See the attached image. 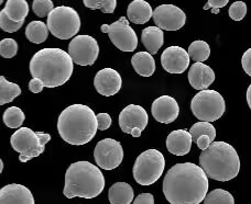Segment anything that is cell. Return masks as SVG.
I'll use <instances>...</instances> for the list:
<instances>
[{"mask_svg": "<svg viewBox=\"0 0 251 204\" xmlns=\"http://www.w3.org/2000/svg\"><path fill=\"white\" fill-rule=\"evenodd\" d=\"M247 102H248V105H249V108L251 109V83H250V86L248 87V89H247Z\"/></svg>", "mask_w": 251, "mask_h": 204, "instance_id": "obj_43", "label": "cell"}, {"mask_svg": "<svg viewBox=\"0 0 251 204\" xmlns=\"http://www.w3.org/2000/svg\"><path fill=\"white\" fill-rule=\"evenodd\" d=\"M18 43L13 39H3L0 42V55L3 59H12L18 53Z\"/></svg>", "mask_w": 251, "mask_h": 204, "instance_id": "obj_33", "label": "cell"}, {"mask_svg": "<svg viewBox=\"0 0 251 204\" xmlns=\"http://www.w3.org/2000/svg\"><path fill=\"white\" fill-rule=\"evenodd\" d=\"M9 19L15 22L25 21L29 15V4L26 0H7L6 6L2 9Z\"/></svg>", "mask_w": 251, "mask_h": 204, "instance_id": "obj_25", "label": "cell"}, {"mask_svg": "<svg viewBox=\"0 0 251 204\" xmlns=\"http://www.w3.org/2000/svg\"><path fill=\"white\" fill-rule=\"evenodd\" d=\"M105 188V178L97 166L89 162H77L67 168L63 193L67 199H94Z\"/></svg>", "mask_w": 251, "mask_h": 204, "instance_id": "obj_4", "label": "cell"}, {"mask_svg": "<svg viewBox=\"0 0 251 204\" xmlns=\"http://www.w3.org/2000/svg\"><path fill=\"white\" fill-rule=\"evenodd\" d=\"M51 141V135L43 132H34L29 127H20L13 133L10 143L19 154V161L26 163L41 155L46 145Z\"/></svg>", "mask_w": 251, "mask_h": 204, "instance_id": "obj_6", "label": "cell"}, {"mask_svg": "<svg viewBox=\"0 0 251 204\" xmlns=\"http://www.w3.org/2000/svg\"><path fill=\"white\" fill-rule=\"evenodd\" d=\"M153 21L158 28L165 31H177L185 25V12L174 4H161L153 11Z\"/></svg>", "mask_w": 251, "mask_h": 204, "instance_id": "obj_14", "label": "cell"}, {"mask_svg": "<svg viewBox=\"0 0 251 204\" xmlns=\"http://www.w3.org/2000/svg\"><path fill=\"white\" fill-rule=\"evenodd\" d=\"M69 54L75 64L92 66L100 55V45L91 35H77L69 44Z\"/></svg>", "mask_w": 251, "mask_h": 204, "instance_id": "obj_11", "label": "cell"}, {"mask_svg": "<svg viewBox=\"0 0 251 204\" xmlns=\"http://www.w3.org/2000/svg\"><path fill=\"white\" fill-rule=\"evenodd\" d=\"M3 122L9 128H20L25 122V115L18 106H10L3 113Z\"/></svg>", "mask_w": 251, "mask_h": 204, "instance_id": "obj_29", "label": "cell"}, {"mask_svg": "<svg viewBox=\"0 0 251 204\" xmlns=\"http://www.w3.org/2000/svg\"><path fill=\"white\" fill-rule=\"evenodd\" d=\"M3 2V0H0V3H2Z\"/></svg>", "mask_w": 251, "mask_h": 204, "instance_id": "obj_44", "label": "cell"}, {"mask_svg": "<svg viewBox=\"0 0 251 204\" xmlns=\"http://www.w3.org/2000/svg\"><path fill=\"white\" fill-rule=\"evenodd\" d=\"M228 2H229V0H207V3L204 6V10L210 9L212 13L217 15V13H219V9L227 6Z\"/></svg>", "mask_w": 251, "mask_h": 204, "instance_id": "obj_37", "label": "cell"}, {"mask_svg": "<svg viewBox=\"0 0 251 204\" xmlns=\"http://www.w3.org/2000/svg\"><path fill=\"white\" fill-rule=\"evenodd\" d=\"M44 83L41 79L32 78V81L29 82V90L33 94H40L43 90Z\"/></svg>", "mask_w": 251, "mask_h": 204, "instance_id": "obj_41", "label": "cell"}, {"mask_svg": "<svg viewBox=\"0 0 251 204\" xmlns=\"http://www.w3.org/2000/svg\"><path fill=\"white\" fill-rule=\"evenodd\" d=\"M241 65H243L245 73L251 77V48H248L244 53L243 57H241Z\"/></svg>", "mask_w": 251, "mask_h": 204, "instance_id": "obj_39", "label": "cell"}, {"mask_svg": "<svg viewBox=\"0 0 251 204\" xmlns=\"http://www.w3.org/2000/svg\"><path fill=\"white\" fill-rule=\"evenodd\" d=\"M48 28L55 38L70 40L78 33L80 18L74 8L56 7L48 17Z\"/></svg>", "mask_w": 251, "mask_h": 204, "instance_id": "obj_9", "label": "cell"}, {"mask_svg": "<svg viewBox=\"0 0 251 204\" xmlns=\"http://www.w3.org/2000/svg\"><path fill=\"white\" fill-rule=\"evenodd\" d=\"M208 177L193 163H176L163 180V193L171 204H200L208 192Z\"/></svg>", "mask_w": 251, "mask_h": 204, "instance_id": "obj_1", "label": "cell"}, {"mask_svg": "<svg viewBox=\"0 0 251 204\" xmlns=\"http://www.w3.org/2000/svg\"><path fill=\"white\" fill-rule=\"evenodd\" d=\"M151 112L156 121L169 124L176 121L180 114L177 101L170 96H161L152 103Z\"/></svg>", "mask_w": 251, "mask_h": 204, "instance_id": "obj_17", "label": "cell"}, {"mask_svg": "<svg viewBox=\"0 0 251 204\" xmlns=\"http://www.w3.org/2000/svg\"><path fill=\"white\" fill-rule=\"evenodd\" d=\"M129 21L136 24H145L153 17V10L149 2L145 0H133L127 9Z\"/></svg>", "mask_w": 251, "mask_h": 204, "instance_id": "obj_21", "label": "cell"}, {"mask_svg": "<svg viewBox=\"0 0 251 204\" xmlns=\"http://www.w3.org/2000/svg\"><path fill=\"white\" fill-rule=\"evenodd\" d=\"M200 166L208 178L225 183L238 176L240 158L231 145L225 142H213L207 149L201 152Z\"/></svg>", "mask_w": 251, "mask_h": 204, "instance_id": "obj_5", "label": "cell"}, {"mask_svg": "<svg viewBox=\"0 0 251 204\" xmlns=\"http://www.w3.org/2000/svg\"><path fill=\"white\" fill-rule=\"evenodd\" d=\"M188 55L195 63H203V61L208 60L210 55V47L205 41L197 40V41L191 43L190 47H188Z\"/></svg>", "mask_w": 251, "mask_h": 204, "instance_id": "obj_28", "label": "cell"}, {"mask_svg": "<svg viewBox=\"0 0 251 204\" xmlns=\"http://www.w3.org/2000/svg\"><path fill=\"white\" fill-rule=\"evenodd\" d=\"M97 122H98V130L105 131L108 130L111 125V117L108 113H98L97 114Z\"/></svg>", "mask_w": 251, "mask_h": 204, "instance_id": "obj_38", "label": "cell"}, {"mask_svg": "<svg viewBox=\"0 0 251 204\" xmlns=\"http://www.w3.org/2000/svg\"><path fill=\"white\" fill-rule=\"evenodd\" d=\"M134 198L133 189L126 183H116L108 191L110 204H130Z\"/></svg>", "mask_w": 251, "mask_h": 204, "instance_id": "obj_24", "label": "cell"}, {"mask_svg": "<svg viewBox=\"0 0 251 204\" xmlns=\"http://www.w3.org/2000/svg\"><path fill=\"white\" fill-rule=\"evenodd\" d=\"M149 117L147 111L138 104H129L119 114V126L124 133L140 137L148 125Z\"/></svg>", "mask_w": 251, "mask_h": 204, "instance_id": "obj_13", "label": "cell"}, {"mask_svg": "<svg viewBox=\"0 0 251 204\" xmlns=\"http://www.w3.org/2000/svg\"><path fill=\"white\" fill-rule=\"evenodd\" d=\"M94 159L97 166L104 170H113L122 165L124 148L118 141L105 139L97 143L94 149Z\"/></svg>", "mask_w": 251, "mask_h": 204, "instance_id": "obj_12", "label": "cell"}, {"mask_svg": "<svg viewBox=\"0 0 251 204\" xmlns=\"http://www.w3.org/2000/svg\"><path fill=\"white\" fill-rule=\"evenodd\" d=\"M0 204H34V198L25 185L10 184L0 190Z\"/></svg>", "mask_w": 251, "mask_h": 204, "instance_id": "obj_18", "label": "cell"}, {"mask_svg": "<svg viewBox=\"0 0 251 204\" xmlns=\"http://www.w3.org/2000/svg\"><path fill=\"white\" fill-rule=\"evenodd\" d=\"M141 41L151 55L156 54L164 43L162 29L158 28V26H148V28L143 29L141 33Z\"/></svg>", "mask_w": 251, "mask_h": 204, "instance_id": "obj_22", "label": "cell"}, {"mask_svg": "<svg viewBox=\"0 0 251 204\" xmlns=\"http://www.w3.org/2000/svg\"><path fill=\"white\" fill-rule=\"evenodd\" d=\"M100 30L102 33H108L111 43L120 51L133 52L138 46V37L127 18L122 17L114 23L102 24Z\"/></svg>", "mask_w": 251, "mask_h": 204, "instance_id": "obj_10", "label": "cell"}, {"mask_svg": "<svg viewBox=\"0 0 251 204\" xmlns=\"http://www.w3.org/2000/svg\"><path fill=\"white\" fill-rule=\"evenodd\" d=\"M24 22L25 21H21V22L12 21L11 19H9L8 16L6 15V12L3 10L0 11V28H1L4 32H8V33L16 32V31L20 30L22 28Z\"/></svg>", "mask_w": 251, "mask_h": 204, "instance_id": "obj_35", "label": "cell"}, {"mask_svg": "<svg viewBox=\"0 0 251 204\" xmlns=\"http://www.w3.org/2000/svg\"><path fill=\"white\" fill-rule=\"evenodd\" d=\"M32 9L35 15L39 18L49 17V15L54 10L52 0H33Z\"/></svg>", "mask_w": 251, "mask_h": 204, "instance_id": "obj_34", "label": "cell"}, {"mask_svg": "<svg viewBox=\"0 0 251 204\" xmlns=\"http://www.w3.org/2000/svg\"><path fill=\"white\" fill-rule=\"evenodd\" d=\"M123 79L117 70L113 68L100 69L94 78V86L101 96L111 97L118 94L122 89Z\"/></svg>", "mask_w": 251, "mask_h": 204, "instance_id": "obj_16", "label": "cell"}, {"mask_svg": "<svg viewBox=\"0 0 251 204\" xmlns=\"http://www.w3.org/2000/svg\"><path fill=\"white\" fill-rule=\"evenodd\" d=\"M191 57L181 46H170L161 55V64L170 74H182L190 66Z\"/></svg>", "mask_w": 251, "mask_h": 204, "instance_id": "obj_15", "label": "cell"}, {"mask_svg": "<svg viewBox=\"0 0 251 204\" xmlns=\"http://www.w3.org/2000/svg\"><path fill=\"white\" fill-rule=\"evenodd\" d=\"M165 159L162 153L156 149H148L139 155L133 166V178L141 185L155 184L162 176Z\"/></svg>", "mask_w": 251, "mask_h": 204, "instance_id": "obj_7", "label": "cell"}, {"mask_svg": "<svg viewBox=\"0 0 251 204\" xmlns=\"http://www.w3.org/2000/svg\"><path fill=\"white\" fill-rule=\"evenodd\" d=\"M83 2L86 8L92 10L100 9L104 13H114L117 7V0H83Z\"/></svg>", "mask_w": 251, "mask_h": 204, "instance_id": "obj_32", "label": "cell"}, {"mask_svg": "<svg viewBox=\"0 0 251 204\" xmlns=\"http://www.w3.org/2000/svg\"><path fill=\"white\" fill-rule=\"evenodd\" d=\"M133 204H154V198L151 193H141L134 199Z\"/></svg>", "mask_w": 251, "mask_h": 204, "instance_id": "obj_40", "label": "cell"}, {"mask_svg": "<svg viewBox=\"0 0 251 204\" xmlns=\"http://www.w3.org/2000/svg\"><path fill=\"white\" fill-rule=\"evenodd\" d=\"M204 204H235V199L230 192L224 189H215L207 193Z\"/></svg>", "mask_w": 251, "mask_h": 204, "instance_id": "obj_30", "label": "cell"}, {"mask_svg": "<svg viewBox=\"0 0 251 204\" xmlns=\"http://www.w3.org/2000/svg\"><path fill=\"white\" fill-rule=\"evenodd\" d=\"M50 30L48 28V24L42 21H32L26 25L25 37L31 43L41 44L47 41Z\"/></svg>", "mask_w": 251, "mask_h": 204, "instance_id": "obj_26", "label": "cell"}, {"mask_svg": "<svg viewBox=\"0 0 251 204\" xmlns=\"http://www.w3.org/2000/svg\"><path fill=\"white\" fill-rule=\"evenodd\" d=\"M188 82L196 90H207L215 82V73L208 65L194 63L188 70Z\"/></svg>", "mask_w": 251, "mask_h": 204, "instance_id": "obj_19", "label": "cell"}, {"mask_svg": "<svg viewBox=\"0 0 251 204\" xmlns=\"http://www.w3.org/2000/svg\"><path fill=\"white\" fill-rule=\"evenodd\" d=\"M98 130L97 115L85 104H72L62 111L57 131L63 141L71 145H85L95 137Z\"/></svg>", "mask_w": 251, "mask_h": 204, "instance_id": "obj_3", "label": "cell"}, {"mask_svg": "<svg viewBox=\"0 0 251 204\" xmlns=\"http://www.w3.org/2000/svg\"><path fill=\"white\" fill-rule=\"evenodd\" d=\"M191 110L201 122H214L225 113L226 103L216 90H201L191 101Z\"/></svg>", "mask_w": 251, "mask_h": 204, "instance_id": "obj_8", "label": "cell"}, {"mask_svg": "<svg viewBox=\"0 0 251 204\" xmlns=\"http://www.w3.org/2000/svg\"><path fill=\"white\" fill-rule=\"evenodd\" d=\"M20 95L21 88L17 83L8 82L4 76L0 77V105L9 103Z\"/></svg>", "mask_w": 251, "mask_h": 204, "instance_id": "obj_27", "label": "cell"}, {"mask_svg": "<svg viewBox=\"0 0 251 204\" xmlns=\"http://www.w3.org/2000/svg\"><path fill=\"white\" fill-rule=\"evenodd\" d=\"M247 4L244 1H235L229 7L228 15L234 21H241L247 15Z\"/></svg>", "mask_w": 251, "mask_h": 204, "instance_id": "obj_36", "label": "cell"}, {"mask_svg": "<svg viewBox=\"0 0 251 204\" xmlns=\"http://www.w3.org/2000/svg\"><path fill=\"white\" fill-rule=\"evenodd\" d=\"M133 69L142 77H151L155 72V61L149 52L136 53L131 59Z\"/></svg>", "mask_w": 251, "mask_h": 204, "instance_id": "obj_23", "label": "cell"}, {"mask_svg": "<svg viewBox=\"0 0 251 204\" xmlns=\"http://www.w3.org/2000/svg\"><path fill=\"white\" fill-rule=\"evenodd\" d=\"M193 137L186 130H176L169 134L167 139V148L176 156H184L190 153Z\"/></svg>", "mask_w": 251, "mask_h": 204, "instance_id": "obj_20", "label": "cell"}, {"mask_svg": "<svg viewBox=\"0 0 251 204\" xmlns=\"http://www.w3.org/2000/svg\"><path fill=\"white\" fill-rule=\"evenodd\" d=\"M190 133L193 137V142H194V143H196V141L199 137L204 136V135L209 136L213 142L215 140V137H216V130H215V127L210 122L200 121L195 123L194 125L191 127Z\"/></svg>", "mask_w": 251, "mask_h": 204, "instance_id": "obj_31", "label": "cell"}, {"mask_svg": "<svg viewBox=\"0 0 251 204\" xmlns=\"http://www.w3.org/2000/svg\"><path fill=\"white\" fill-rule=\"evenodd\" d=\"M71 55L61 48H42L30 61V73L33 78L41 79L47 88L63 86L73 74Z\"/></svg>", "mask_w": 251, "mask_h": 204, "instance_id": "obj_2", "label": "cell"}, {"mask_svg": "<svg viewBox=\"0 0 251 204\" xmlns=\"http://www.w3.org/2000/svg\"><path fill=\"white\" fill-rule=\"evenodd\" d=\"M212 143H213L212 139H210V137L207 136V135H204V136L199 137L195 144L197 145V147H199L200 149L205 150V149H207L209 147L210 144H212Z\"/></svg>", "mask_w": 251, "mask_h": 204, "instance_id": "obj_42", "label": "cell"}]
</instances>
